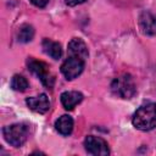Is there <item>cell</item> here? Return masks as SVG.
Masks as SVG:
<instances>
[{"label":"cell","instance_id":"6da1fadb","mask_svg":"<svg viewBox=\"0 0 156 156\" xmlns=\"http://www.w3.org/2000/svg\"><path fill=\"white\" fill-rule=\"evenodd\" d=\"M133 126L140 130H151L156 127V104L149 102L140 106L133 116Z\"/></svg>","mask_w":156,"mask_h":156},{"label":"cell","instance_id":"7a4b0ae2","mask_svg":"<svg viewBox=\"0 0 156 156\" xmlns=\"http://www.w3.org/2000/svg\"><path fill=\"white\" fill-rule=\"evenodd\" d=\"M112 93L121 99H130L135 94V84L130 74H122L111 83Z\"/></svg>","mask_w":156,"mask_h":156},{"label":"cell","instance_id":"3957f363","mask_svg":"<svg viewBox=\"0 0 156 156\" xmlns=\"http://www.w3.org/2000/svg\"><path fill=\"white\" fill-rule=\"evenodd\" d=\"M2 134L5 136V140L10 145H12L15 147H20L27 140L28 128L23 123H15V124L5 127L2 129Z\"/></svg>","mask_w":156,"mask_h":156},{"label":"cell","instance_id":"277c9868","mask_svg":"<svg viewBox=\"0 0 156 156\" xmlns=\"http://www.w3.org/2000/svg\"><path fill=\"white\" fill-rule=\"evenodd\" d=\"M28 68L41 80V83L48 88L51 89L54 85V76L50 73L49 71V66L41 61H37L34 58H29L28 60Z\"/></svg>","mask_w":156,"mask_h":156},{"label":"cell","instance_id":"5b68a950","mask_svg":"<svg viewBox=\"0 0 156 156\" xmlns=\"http://www.w3.org/2000/svg\"><path fill=\"white\" fill-rule=\"evenodd\" d=\"M84 68V60L77 56L69 55L67 60L61 65V72L67 79H74L78 77Z\"/></svg>","mask_w":156,"mask_h":156},{"label":"cell","instance_id":"8992f818","mask_svg":"<svg viewBox=\"0 0 156 156\" xmlns=\"http://www.w3.org/2000/svg\"><path fill=\"white\" fill-rule=\"evenodd\" d=\"M84 146L88 154L90 155H99V156H105L110 154L107 143L99 136H94V135H89L85 138L84 140Z\"/></svg>","mask_w":156,"mask_h":156},{"label":"cell","instance_id":"52a82bcc","mask_svg":"<svg viewBox=\"0 0 156 156\" xmlns=\"http://www.w3.org/2000/svg\"><path fill=\"white\" fill-rule=\"evenodd\" d=\"M26 102L32 111L38 113H45L50 108V101L45 94H40L34 98H27Z\"/></svg>","mask_w":156,"mask_h":156},{"label":"cell","instance_id":"ba28073f","mask_svg":"<svg viewBox=\"0 0 156 156\" xmlns=\"http://www.w3.org/2000/svg\"><path fill=\"white\" fill-rule=\"evenodd\" d=\"M139 26L143 33L147 35L156 34V16L150 12H143L139 18Z\"/></svg>","mask_w":156,"mask_h":156},{"label":"cell","instance_id":"9c48e42d","mask_svg":"<svg viewBox=\"0 0 156 156\" xmlns=\"http://www.w3.org/2000/svg\"><path fill=\"white\" fill-rule=\"evenodd\" d=\"M68 52H69V55L80 57L83 60H85L88 57V48H87L85 43L79 38H73L68 43Z\"/></svg>","mask_w":156,"mask_h":156},{"label":"cell","instance_id":"30bf717a","mask_svg":"<svg viewBox=\"0 0 156 156\" xmlns=\"http://www.w3.org/2000/svg\"><path fill=\"white\" fill-rule=\"evenodd\" d=\"M82 100L83 95L79 91H65L61 94V102L66 110H73Z\"/></svg>","mask_w":156,"mask_h":156},{"label":"cell","instance_id":"8fae6325","mask_svg":"<svg viewBox=\"0 0 156 156\" xmlns=\"http://www.w3.org/2000/svg\"><path fill=\"white\" fill-rule=\"evenodd\" d=\"M43 50L46 55H49L54 60H58L62 55L61 45L56 41L50 40V39H44L43 40Z\"/></svg>","mask_w":156,"mask_h":156},{"label":"cell","instance_id":"7c38bea8","mask_svg":"<svg viewBox=\"0 0 156 156\" xmlns=\"http://www.w3.org/2000/svg\"><path fill=\"white\" fill-rule=\"evenodd\" d=\"M55 127H56V130L60 134L68 135V134H71V132L73 129V119H72V117H69L67 115H63L56 121Z\"/></svg>","mask_w":156,"mask_h":156},{"label":"cell","instance_id":"4fadbf2b","mask_svg":"<svg viewBox=\"0 0 156 156\" xmlns=\"http://www.w3.org/2000/svg\"><path fill=\"white\" fill-rule=\"evenodd\" d=\"M33 35H34V29L32 26L29 24H23L20 29H18V33H17V38L22 43H28L33 39Z\"/></svg>","mask_w":156,"mask_h":156},{"label":"cell","instance_id":"5bb4252c","mask_svg":"<svg viewBox=\"0 0 156 156\" xmlns=\"http://www.w3.org/2000/svg\"><path fill=\"white\" fill-rule=\"evenodd\" d=\"M11 88L16 91H24L28 88V82L23 76L15 74L11 79Z\"/></svg>","mask_w":156,"mask_h":156},{"label":"cell","instance_id":"9a60e30c","mask_svg":"<svg viewBox=\"0 0 156 156\" xmlns=\"http://www.w3.org/2000/svg\"><path fill=\"white\" fill-rule=\"evenodd\" d=\"M30 2L38 7H44L49 2V0H30Z\"/></svg>","mask_w":156,"mask_h":156},{"label":"cell","instance_id":"2e32d148","mask_svg":"<svg viewBox=\"0 0 156 156\" xmlns=\"http://www.w3.org/2000/svg\"><path fill=\"white\" fill-rule=\"evenodd\" d=\"M65 1H66V4L69 5V6H76V5H78V4L84 2L85 0H65Z\"/></svg>","mask_w":156,"mask_h":156}]
</instances>
